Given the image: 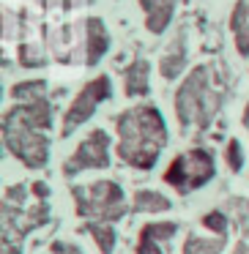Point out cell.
<instances>
[{
    "label": "cell",
    "mask_w": 249,
    "mask_h": 254,
    "mask_svg": "<svg viewBox=\"0 0 249 254\" xmlns=\"http://www.w3.org/2000/svg\"><path fill=\"white\" fill-rule=\"evenodd\" d=\"M50 121H52V110L44 99L14 107L3 121L6 148L30 170L44 167L47 159H50V142L44 137V131L50 128Z\"/></svg>",
    "instance_id": "6da1fadb"
},
{
    "label": "cell",
    "mask_w": 249,
    "mask_h": 254,
    "mask_svg": "<svg viewBox=\"0 0 249 254\" xmlns=\"http://www.w3.org/2000/svg\"><path fill=\"white\" fill-rule=\"evenodd\" d=\"M121 145L118 153L137 170H151L167 142V128L156 107H134L118 118Z\"/></svg>",
    "instance_id": "7a4b0ae2"
},
{
    "label": "cell",
    "mask_w": 249,
    "mask_h": 254,
    "mask_svg": "<svg viewBox=\"0 0 249 254\" xmlns=\"http://www.w3.org/2000/svg\"><path fill=\"white\" fill-rule=\"evenodd\" d=\"M25 194L17 183L3 197V254H22V238L50 221V205L39 199L33 208H25Z\"/></svg>",
    "instance_id": "3957f363"
},
{
    "label": "cell",
    "mask_w": 249,
    "mask_h": 254,
    "mask_svg": "<svg viewBox=\"0 0 249 254\" xmlns=\"http://www.w3.org/2000/svg\"><path fill=\"white\" fill-rule=\"evenodd\" d=\"M219 101H222L219 93L211 85V71L203 66L181 85V90L175 96V110L183 126H189V123L208 126L211 118L219 110Z\"/></svg>",
    "instance_id": "277c9868"
},
{
    "label": "cell",
    "mask_w": 249,
    "mask_h": 254,
    "mask_svg": "<svg viewBox=\"0 0 249 254\" xmlns=\"http://www.w3.org/2000/svg\"><path fill=\"white\" fill-rule=\"evenodd\" d=\"M74 199H77V213L88 221H99V224H110L126 213L123 191L112 181H93L88 186H74Z\"/></svg>",
    "instance_id": "5b68a950"
},
{
    "label": "cell",
    "mask_w": 249,
    "mask_h": 254,
    "mask_svg": "<svg viewBox=\"0 0 249 254\" xmlns=\"http://www.w3.org/2000/svg\"><path fill=\"white\" fill-rule=\"evenodd\" d=\"M216 167H214V156L203 148H194L189 153L178 156L170 164V170L165 172V181L170 186H175L181 194H189L192 189H200L214 178Z\"/></svg>",
    "instance_id": "8992f818"
},
{
    "label": "cell",
    "mask_w": 249,
    "mask_h": 254,
    "mask_svg": "<svg viewBox=\"0 0 249 254\" xmlns=\"http://www.w3.org/2000/svg\"><path fill=\"white\" fill-rule=\"evenodd\" d=\"M101 167H110V137L101 128H96L77 148V153L63 164V172L66 175H77L83 170H101Z\"/></svg>",
    "instance_id": "52a82bcc"
},
{
    "label": "cell",
    "mask_w": 249,
    "mask_h": 254,
    "mask_svg": "<svg viewBox=\"0 0 249 254\" xmlns=\"http://www.w3.org/2000/svg\"><path fill=\"white\" fill-rule=\"evenodd\" d=\"M104 99H110V79L107 77H99L90 85H85V88L80 90V96L74 99V104L69 107L66 118H63V137H69L80 123L88 121V118L93 115L96 104H101Z\"/></svg>",
    "instance_id": "ba28073f"
},
{
    "label": "cell",
    "mask_w": 249,
    "mask_h": 254,
    "mask_svg": "<svg viewBox=\"0 0 249 254\" xmlns=\"http://www.w3.org/2000/svg\"><path fill=\"white\" fill-rule=\"evenodd\" d=\"M178 232V224L172 221H162V224H145L143 227V235H140V246L137 254H165L159 243L172 241Z\"/></svg>",
    "instance_id": "9c48e42d"
},
{
    "label": "cell",
    "mask_w": 249,
    "mask_h": 254,
    "mask_svg": "<svg viewBox=\"0 0 249 254\" xmlns=\"http://www.w3.org/2000/svg\"><path fill=\"white\" fill-rule=\"evenodd\" d=\"M143 8L148 11V30L154 33H162L170 22V14H172V6L175 0H140Z\"/></svg>",
    "instance_id": "30bf717a"
},
{
    "label": "cell",
    "mask_w": 249,
    "mask_h": 254,
    "mask_svg": "<svg viewBox=\"0 0 249 254\" xmlns=\"http://www.w3.org/2000/svg\"><path fill=\"white\" fill-rule=\"evenodd\" d=\"M167 208H170V199L159 191L143 189V191L134 194V210H137V213H162V210H167Z\"/></svg>",
    "instance_id": "8fae6325"
},
{
    "label": "cell",
    "mask_w": 249,
    "mask_h": 254,
    "mask_svg": "<svg viewBox=\"0 0 249 254\" xmlns=\"http://www.w3.org/2000/svg\"><path fill=\"white\" fill-rule=\"evenodd\" d=\"M148 93V63L137 61L126 71V96H145Z\"/></svg>",
    "instance_id": "7c38bea8"
},
{
    "label": "cell",
    "mask_w": 249,
    "mask_h": 254,
    "mask_svg": "<svg viewBox=\"0 0 249 254\" xmlns=\"http://www.w3.org/2000/svg\"><path fill=\"white\" fill-rule=\"evenodd\" d=\"M225 249V235L216 238H200V235H189L183 243V254H219Z\"/></svg>",
    "instance_id": "4fadbf2b"
},
{
    "label": "cell",
    "mask_w": 249,
    "mask_h": 254,
    "mask_svg": "<svg viewBox=\"0 0 249 254\" xmlns=\"http://www.w3.org/2000/svg\"><path fill=\"white\" fill-rule=\"evenodd\" d=\"M107 50V33L101 28L99 19H90L88 22V63H96Z\"/></svg>",
    "instance_id": "5bb4252c"
},
{
    "label": "cell",
    "mask_w": 249,
    "mask_h": 254,
    "mask_svg": "<svg viewBox=\"0 0 249 254\" xmlns=\"http://www.w3.org/2000/svg\"><path fill=\"white\" fill-rule=\"evenodd\" d=\"M85 230L90 232V238L96 241V246H99L101 254H112V249H115V230H112L110 224L90 221V224H85ZM85 230H83V232H85Z\"/></svg>",
    "instance_id": "9a60e30c"
},
{
    "label": "cell",
    "mask_w": 249,
    "mask_h": 254,
    "mask_svg": "<svg viewBox=\"0 0 249 254\" xmlns=\"http://www.w3.org/2000/svg\"><path fill=\"white\" fill-rule=\"evenodd\" d=\"M233 30H236V41H238V52L241 55H249V28H247V6H238L236 14H233Z\"/></svg>",
    "instance_id": "2e32d148"
},
{
    "label": "cell",
    "mask_w": 249,
    "mask_h": 254,
    "mask_svg": "<svg viewBox=\"0 0 249 254\" xmlns=\"http://www.w3.org/2000/svg\"><path fill=\"white\" fill-rule=\"evenodd\" d=\"M227 208L233 210V219H236V227L249 238V199L247 197H236L227 199Z\"/></svg>",
    "instance_id": "e0dca14e"
},
{
    "label": "cell",
    "mask_w": 249,
    "mask_h": 254,
    "mask_svg": "<svg viewBox=\"0 0 249 254\" xmlns=\"http://www.w3.org/2000/svg\"><path fill=\"white\" fill-rule=\"evenodd\" d=\"M181 68H183V50L178 47L175 52H170V55L162 61V77L172 79V77H178V74H181Z\"/></svg>",
    "instance_id": "ac0fdd59"
},
{
    "label": "cell",
    "mask_w": 249,
    "mask_h": 254,
    "mask_svg": "<svg viewBox=\"0 0 249 254\" xmlns=\"http://www.w3.org/2000/svg\"><path fill=\"white\" fill-rule=\"evenodd\" d=\"M14 96L17 99H28V101H39L44 96V82H25L14 88Z\"/></svg>",
    "instance_id": "d6986e66"
},
{
    "label": "cell",
    "mask_w": 249,
    "mask_h": 254,
    "mask_svg": "<svg viewBox=\"0 0 249 254\" xmlns=\"http://www.w3.org/2000/svg\"><path fill=\"white\" fill-rule=\"evenodd\" d=\"M203 224L208 227V230H214L216 235H225V230H227V216L222 213V210H211V213L203 216Z\"/></svg>",
    "instance_id": "ffe728a7"
},
{
    "label": "cell",
    "mask_w": 249,
    "mask_h": 254,
    "mask_svg": "<svg viewBox=\"0 0 249 254\" xmlns=\"http://www.w3.org/2000/svg\"><path fill=\"white\" fill-rule=\"evenodd\" d=\"M227 164H230L233 172H238L244 167V153H241V145H238V139H233L230 145H227Z\"/></svg>",
    "instance_id": "44dd1931"
},
{
    "label": "cell",
    "mask_w": 249,
    "mask_h": 254,
    "mask_svg": "<svg viewBox=\"0 0 249 254\" xmlns=\"http://www.w3.org/2000/svg\"><path fill=\"white\" fill-rule=\"evenodd\" d=\"M41 61H44V58H41L33 47H22V50H19V63H22V66H41Z\"/></svg>",
    "instance_id": "7402d4cb"
},
{
    "label": "cell",
    "mask_w": 249,
    "mask_h": 254,
    "mask_svg": "<svg viewBox=\"0 0 249 254\" xmlns=\"http://www.w3.org/2000/svg\"><path fill=\"white\" fill-rule=\"evenodd\" d=\"M50 254H83L77 246H72V243H61V241H55L52 243V252Z\"/></svg>",
    "instance_id": "603a6c76"
},
{
    "label": "cell",
    "mask_w": 249,
    "mask_h": 254,
    "mask_svg": "<svg viewBox=\"0 0 249 254\" xmlns=\"http://www.w3.org/2000/svg\"><path fill=\"white\" fill-rule=\"evenodd\" d=\"M233 254H249V246H247V243H238L236 252H233Z\"/></svg>",
    "instance_id": "cb8c5ba5"
},
{
    "label": "cell",
    "mask_w": 249,
    "mask_h": 254,
    "mask_svg": "<svg viewBox=\"0 0 249 254\" xmlns=\"http://www.w3.org/2000/svg\"><path fill=\"white\" fill-rule=\"evenodd\" d=\"M244 123H247V128H249V107H247V112H244Z\"/></svg>",
    "instance_id": "d4e9b609"
}]
</instances>
